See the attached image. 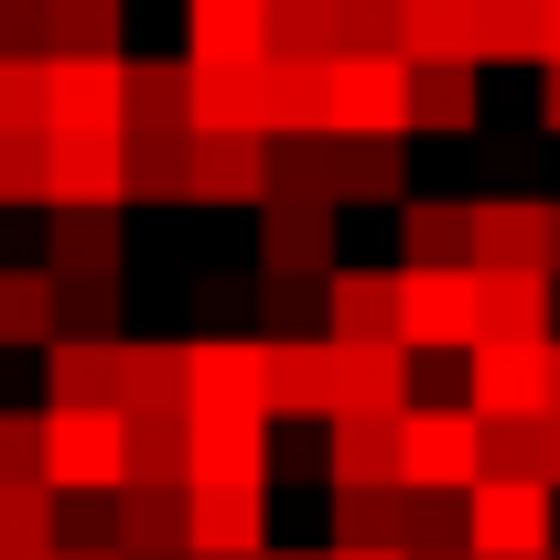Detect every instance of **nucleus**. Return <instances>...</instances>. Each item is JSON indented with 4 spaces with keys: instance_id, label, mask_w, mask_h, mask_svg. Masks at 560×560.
Returning a JSON list of instances; mask_svg holds the SVG:
<instances>
[{
    "instance_id": "1",
    "label": "nucleus",
    "mask_w": 560,
    "mask_h": 560,
    "mask_svg": "<svg viewBox=\"0 0 560 560\" xmlns=\"http://www.w3.org/2000/svg\"><path fill=\"white\" fill-rule=\"evenodd\" d=\"M486 475V420L464 399H410L399 410V486L410 495H475Z\"/></svg>"
},
{
    "instance_id": "2",
    "label": "nucleus",
    "mask_w": 560,
    "mask_h": 560,
    "mask_svg": "<svg viewBox=\"0 0 560 560\" xmlns=\"http://www.w3.org/2000/svg\"><path fill=\"white\" fill-rule=\"evenodd\" d=\"M464 550L475 560H550L560 550V495L539 475H475V495H464Z\"/></svg>"
},
{
    "instance_id": "3",
    "label": "nucleus",
    "mask_w": 560,
    "mask_h": 560,
    "mask_svg": "<svg viewBox=\"0 0 560 560\" xmlns=\"http://www.w3.org/2000/svg\"><path fill=\"white\" fill-rule=\"evenodd\" d=\"M44 486L55 495H119L130 486V420L119 410H44Z\"/></svg>"
},
{
    "instance_id": "4",
    "label": "nucleus",
    "mask_w": 560,
    "mask_h": 560,
    "mask_svg": "<svg viewBox=\"0 0 560 560\" xmlns=\"http://www.w3.org/2000/svg\"><path fill=\"white\" fill-rule=\"evenodd\" d=\"M324 130L335 140H399L410 130V66L399 55H335L324 66Z\"/></svg>"
},
{
    "instance_id": "5",
    "label": "nucleus",
    "mask_w": 560,
    "mask_h": 560,
    "mask_svg": "<svg viewBox=\"0 0 560 560\" xmlns=\"http://www.w3.org/2000/svg\"><path fill=\"white\" fill-rule=\"evenodd\" d=\"M486 302L475 270H399V355H475Z\"/></svg>"
},
{
    "instance_id": "6",
    "label": "nucleus",
    "mask_w": 560,
    "mask_h": 560,
    "mask_svg": "<svg viewBox=\"0 0 560 560\" xmlns=\"http://www.w3.org/2000/svg\"><path fill=\"white\" fill-rule=\"evenodd\" d=\"M130 55H44V140H119Z\"/></svg>"
},
{
    "instance_id": "7",
    "label": "nucleus",
    "mask_w": 560,
    "mask_h": 560,
    "mask_svg": "<svg viewBox=\"0 0 560 560\" xmlns=\"http://www.w3.org/2000/svg\"><path fill=\"white\" fill-rule=\"evenodd\" d=\"M399 410H410V355L324 335V420H399Z\"/></svg>"
},
{
    "instance_id": "8",
    "label": "nucleus",
    "mask_w": 560,
    "mask_h": 560,
    "mask_svg": "<svg viewBox=\"0 0 560 560\" xmlns=\"http://www.w3.org/2000/svg\"><path fill=\"white\" fill-rule=\"evenodd\" d=\"M270 486H184V560H259Z\"/></svg>"
},
{
    "instance_id": "9",
    "label": "nucleus",
    "mask_w": 560,
    "mask_h": 560,
    "mask_svg": "<svg viewBox=\"0 0 560 560\" xmlns=\"http://www.w3.org/2000/svg\"><path fill=\"white\" fill-rule=\"evenodd\" d=\"M44 206L55 215H119L130 206V140H44Z\"/></svg>"
},
{
    "instance_id": "10",
    "label": "nucleus",
    "mask_w": 560,
    "mask_h": 560,
    "mask_svg": "<svg viewBox=\"0 0 560 560\" xmlns=\"http://www.w3.org/2000/svg\"><path fill=\"white\" fill-rule=\"evenodd\" d=\"M464 410L475 420H539L550 410V346H475L464 355Z\"/></svg>"
},
{
    "instance_id": "11",
    "label": "nucleus",
    "mask_w": 560,
    "mask_h": 560,
    "mask_svg": "<svg viewBox=\"0 0 560 560\" xmlns=\"http://www.w3.org/2000/svg\"><path fill=\"white\" fill-rule=\"evenodd\" d=\"M464 270H550V206L539 195L464 206Z\"/></svg>"
},
{
    "instance_id": "12",
    "label": "nucleus",
    "mask_w": 560,
    "mask_h": 560,
    "mask_svg": "<svg viewBox=\"0 0 560 560\" xmlns=\"http://www.w3.org/2000/svg\"><path fill=\"white\" fill-rule=\"evenodd\" d=\"M184 431H195L184 486H270V420L259 410H184Z\"/></svg>"
},
{
    "instance_id": "13",
    "label": "nucleus",
    "mask_w": 560,
    "mask_h": 560,
    "mask_svg": "<svg viewBox=\"0 0 560 560\" xmlns=\"http://www.w3.org/2000/svg\"><path fill=\"white\" fill-rule=\"evenodd\" d=\"M184 410H259L270 420L259 335H195V346H184Z\"/></svg>"
},
{
    "instance_id": "14",
    "label": "nucleus",
    "mask_w": 560,
    "mask_h": 560,
    "mask_svg": "<svg viewBox=\"0 0 560 560\" xmlns=\"http://www.w3.org/2000/svg\"><path fill=\"white\" fill-rule=\"evenodd\" d=\"M184 206H270V140H184Z\"/></svg>"
},
{
    "instance_id": "15",
    "label": "nucleus",
    "mask_w": 560,
    "mask_h": 560,
    "mask_svg": "<svg viewBox=\"0 0 560 560\" xmlns=\"http://www.w3.org/2000/svg\"><path fill=\"white\" fill-rule=\"evenodd\" d=\"M184 66H270V0H184Z\"/></svg>"
},
{
    "instance_id": "16",
    "label": "nucleus",
    "mask_w": 560,
    "mask_h": 560,
    "mask_svg": "<svg viewBox=\"0 0 560 560\" xmlns=\"http://www.w3.org/2000/svg\"><path fill=\"white\" fill-rule=\"evenodd\" d=\"M388 55L399 66H475V0H388Z\"/></svg>"
},
{
    "instance_id": "17",
    "label": "nucleus",
    "mask_w": 560,
    "mask_h": 560,
    "mask_svg": "<svg viewBox=\"0 0 560 560\" xmlns=\"http://www.w3.org/2000/svg\"><path fill=\"white\" fill-rule=\"evenodd\" d=\"M259 270L280 280H335V206H259Z\"/></svg>"
},
{
    "instance_id": "18",
    "label": "nucleus",
    "mask_w": 560,
    "mask_h": 560,
    "mask_svg": "<svg viewBox=\"0 0 560 560\" xmlns=\"http://www.w3.org/2000/svg\"><path fill=\"white\" fill-rule=\"evenodd\" d=\"M324 335L335 346H399V270H335L324 280Z\"/></svg>"
},
{
    "instance_id": "19",
    "label": "nucleus",
    "mask_w": 560,
    "mask_h": 560,
    "mask_svg": "<svg viewBox=\"0 0 560 560\" xmlns=\"http://www.w3.org/2000/svg\"><path fill=\"white\" fill-rule=\"evenodd\" d=\"M248 130L259 140H313L324 130V66L270 55V66H259V97H248Z\"/></svg>"
},
{
    "instance_id": "20",
    "label": "nucleus",
    "mask_w": 560,
    "mask_h": 560,
    "mask_svg": "<svg viewBox=\"0 0 560 560\" xmlns=\"http://www.w3.org/2000/svg\"><path fill=\"white\" fill-rule=\"evenodd\" d=\"M108 550L119 560H184V486H119L108 495Z\"/></svg>"
},
{
    "instance_id": "21",
    "label": "nucleus",
    "mask_w": 560,
    "mask_h": 560,
    "mask_svg": "<svg viewBox=\"0 0 560 560\" xmlns=\"http://www.w3.org/2000/svg\"><path fill=\"white\" fill-rule=\"evenodd\" d=\"M475 302H486L495 346H550V270H475Z\"/></svg>"
},
{
    "instance_id": "22",
    "label": "nucleus",
    "mask_w": 560,
    "mask_h": 560,
    "mask_svg": "<svg viewBox=\"0 0 560 560\" xmlns=\"http://www.w3.org/2000/svg\"><path fill=\"white\" fill-rule=\"evenodd\" d=\"M119 140H184V55H130Z\"/></svg>"
},
{
    "instance_id": "23",
    "label": "nucleus",
    "mask_w": 560,
    "mask_h": 560,
    "mask_svg": "<svg viewBox=\"0 0 560 560\" xmlns=\"http://www.w3.org/2000/svg\"><path fill=\"white\" fill-rule=\"evenodd\" d=\"M44 410H119V346H44Z\"/></svg>"
},
{
    "instance_id": "24",
    "label": "nucleus",
    "mask_w": 560,
    "mask_h": 560,
    "mask_svg": "<svg viewBox=\"0 0 560 560\" xmlns=\"http://www.w3.org/2000/svg\"><path fill=\"white\" fill-rule=\"evenodd\" d=\"M410 130H431V140H475L486 130L475 66H410Z\"/></svg>"
},
{
    "instance_id": "25",
    "label": "nucleus",
    "mask_w": 560,
    "mask_h": 560,
    "mask_svg": "<svg viewBox=\"0 0 560 560\" xmlns=\"http://www.w3.org/2000/svg\"><path fill=\"white\" fill-rule=\"evenodd\" d=\"M151 410H184V346L173 335L130 346L119 335V420H151Z\"/></svg>"
},
{
    "instance_id": "26",
    "label": "nucleus",
    "mask_w": 560,
    "mask_h": 560,
    "mask_svg": "<svg viewBox=\"0 0 560 560\" xmlns=\"http://www.w3.org/2000/svg\"><path fill=\"white\" fill-rule=\"evenodd\" d=\"M324 475L335 486H399V420H324Z\"/></svg>"
},
{
    "instance_id": "27",
    "label": "nucleus",
    "mask_w": 560,
    "mask_h": 560,
    "mask_svg": "<svg viewBox=\"0 0 560 560\" xmlns=\"http://www.w3.org/2000/svg\"><path fill=\"white\" fill-rule=\"evenodd\" d=\"M259 388H270V420H324V335H302V346L259 335Z\"/></svg>"
},
{
    "instance_id": "28",
    "label": "nucleus",
    "mask_w": 560,
    "mask_h": 560,
    "mask_svg": "<svg viewBox=\"0 0 560 560\" xmlns=\"http://www.w3.org/2000/svg\"><path fill=\"white\" fill-rule=\"evenodd\" d=\"M0 346H55V270L44 259H0Z\"/></svg>"
},
{
    "instance_id": "29",
    "label": "nucleus",
    "mask_w": 560,
    "mask_h": 560,
    "mask_svg": "<svg viewBox=\"0 0 560 560\" xmlns=\"http://www.w3.org/2000/svg\"><path fill=\"white\" fill-rule=\"evenodd\" d=\"M324 184H335V206H399V151L324 130Z\"/></svg>"
},
{
    "instance_id": "30",
    "label": "nucleus",
    "mask_w": 560,
    "mask_h": 560,
    "mask_svg": "<svg viewBox=\"0 0 560 560\" xmlns=\"http://www.w3.org/2000/svg\"><path fill=\"white\" fill-rule=\"evenodd\" d=\"M475 66H550V33H539V0H475Z\"/></svg>"
},
{
    "instance_id": "31",
    "label": "nucleus",
    "mask_w": 560,
    "mask_h": 560,
    "mask_svg": "<svg viewBox=\"0 0 560 560\" xmlns=\"http://www.w3.org/2000/svg\"><path fill=\"white\" fill-rule=\"evenodd\" d=\"M119 215H55V237H44V270L55 280H119Z\"/></svg>"
},
{
    "instance_id": "32",
    "label": "nucleus",
    "mask_w": 560,
    "mask_h": 560,
    "mask_svg": "<svg viewBox=\"0 0 560 560\" xmlns=\"http://www.w3.org/2000/svg\"><path fill=\"white\" fill-rule=\"evenodd\" d=\"M399 270H464V206L399 195Z\"/></svg>"
},
{
    "instance_id": "33",
    "label": "nucleus",
    "mask_w": 560,
    "mask_h": 560,
    "mask_svg": "<svg viewBox=\"0 0 560 560\" xmlns=\"http://www.w3.org/2000/svg\"><path fill=\"white\" fill-rule=\"evenodd\" d=\"M410 495L399 486H335V550H399Z\"/></svg>"
},
{
    "instance_id": "34",
    "label": "nucleus",
    "mask_w": 560,
    "mask_h": 560,
    "mask_svg": "<svg viewBox=\"0 0 560 560\" xmlns=\"http://www.w3.org/2000/svg\"><path fill=\"white\" fill-rule=\"evenodd\" d=\"M119 11L130 0H33L44 55H119Z\"/></svg>"
},
{
    "instance_id": "35",
    "label": "nucleus",
    "mask_w": 560,
    "mask_h": 560,
    "mask_svg": "<svg viewBox=\"0 0 560 560\" xmlns=\"http://www.w3.org/2000/svg\"><path fill=\"white\" fill-rule=\"evenodd\" d=\"M184 464H195V431H184V410L130 420V486H184Z\"/></svg>"
},
{
    "instance_id": "36",
    "label": "nucleus",
    "mask_w": 560,
    "mask_h": 560,
    "mask_svg": "<svg viewBox=\"0 0 560 560\" xmlns=\"http://www.w3.org/2000/svg\"><path fill=\"white\" fill-rule=\"evenodd\" d=\"M0 560H55V486H0Z\"/></svg>"
},
{
    "instance_id": "37",
    "label": "nucleus",
    "mask_w": 560,
    "mask_h": 560,
    "mask_svg": "<svg viewBox=\"0 0 560 560\" xmlns=\"http://www.w3.org/2000/svg\"><path fill=\"white\" fill-rule=\"evenodd\" d=\"M55 335L119 346V280H55Z\"/></svg>"
},
{
    "instance_id": "38",
    "label": "nucleus",
    "mask_w": 560,
    "mask_h": 560,
    "mask_svg": "<svg viewBox=\"0 0 560 560\" xmlns=\"http://www.w3.org/2000/svg\"><path fill=\"white\" fill-rule=\"evenodd\" d=\"M270 206H335V184H324V130L313 140H270Z\"/></svg>"
},
{
    "instance_id": "39",
    "label": "nucleus",
    "mask_w": 560,
    "mask_h": 560,
    "mask_svg": "<svg viewBox=\"0 0 560 560\" xmlns=\"http://www.w3.org/2000/svg\"><path fill=\"white\" fill-rule=\"evenodd\" d=\"M259 324H270V346L324 335V280H280V270H259Z\"/></svg>"
},
{
    "instance_id": "40",
    "label": "nucleus",
    "mask_w": 560,
    "mask_h": 560,
    "mask_svg": "<svg viewBox=\"0 0 560 560\" xmlns=\"http://www.w3.org/2000/svg\"><path fill=\"white\" fill-rule=\"evenodd\" d=\"M270 55L335 66V0H270Z\"/></svg>"
},
{
    "instance_id": "41",
    "label": "nucleus",
    "mask_w": 560,
    "mask_h": 560,
    "mask_svg": "<svg viewBox=\"0 0 560 560\" xmlns=\"http://www.w3.org/2000/svg\"><path fill=\"white\" fill-rule=\"evenodd\" d=\"M410 495V486H399ZM464 550V495H410V528H399V560H453Z\"/></svg>"
},
{
    "instance_id": "42",
    "label": "nucleus",
    "mask_w": 560,
    "mask_h": 560,
    "mask_svg": "<svg viewBox=\"0 0 560 560\" xmlns=\"http://www.w3.org/2000/svg\"><path fill=\"white\" fill-rule=\"evenodd\" d=\"M0 140H44V55H0Z\"/></svg>"
},
{
    "instance_id": "43",
    "label": "nucleus",
    "mask_w": 560,
    "mask_h": 560,
    "mask_svg": "<svg viewBox=\"0 0 560 560\" xmlns=\"http://www.w3.org/2000/svg\"><path fill=\"white\" fill-rule=\"evenodd\" d=\"M130 206H184V140H130Z\"/></svg>"
},
{
    "instance_id": "44",
    "label": "nucleus",
    "mask_w": 560,
    "mask_h": 560,
    "mask_svg": "<svg viewBox=\"0 0 560 560\" xmlns=\"http://www.w3.org/2000/svg\"><path fill=\"white\" fill-rule=\"evenodd\" d=\"M0 486H44V410H0Z\"/></svg>"
},
{
    "instance_id": "45",
    "label": "nucleus",
    "mask_w": 560,
    "mask_h": 560,
    "mask_svg": "<svg viewBox=\"0 0 560 560\" xmlns=\"http://www.w3.org/2000/svg\"><path fill=\"white\" fill-rule=\"evenodd\" d=\"M539 420H486V475H539Z\"/></svg>"
},
{
    "instance_id": "46",
    "label": "nucleus",
    "mask_w": 560,
    "mask_h": 560,
    "mask_svg": "<svg viewBox=\"0 0 560 560\" xmlns=\"http://www.w3.org/2000/svg\"><path fill=\"white\" fill-rule=\"evenodd\" d=\"M0 206H44V140H0Z\"/></svg>"
},
{
    "instance_id": "47",
    "label": "nucleus",
    "mask_w": 560,
    "mask_h": 560,
    "mask_svg": "<svg viewBox=\"0 0 560 560\" xmlns=\"http://www.w3.org/2000/svg\"><path fill=\"white\" fill-rule=\"evenodd\" d=\"M539 486H550V495H560V410H550V420H539Z\"/></svg>"
},
{
    "instance_id": "48",
    "label": "nucleus",
    "mask_w": 560,
    "mask_h": 560,
    "mask_svg": "<svg viewBox=\"0 0 560 560\" xmlns=\"http://www.w3.org/2000/svg\"><path fill=\"white\" fill-rule=\"evenodd\" d=\"M539 130L560 140V66H539Z\"/></svg>"
},
{
    "instance_id": "49",
    "label": "nucleus",
    "mask_w": 560,
    "mask_h": 560,
    "mask_svg": "<svg viewBox=\"0 0 560 560\" xmlns=\"http://www.w3.org/2000/svg\"><path fill=\"white\" fill-rule=\"evenodd\" d=\"M539 33H550V66H560V0H539Z\"/></svg>"
},
{
    "instance_id": "50",
    "label": "nucleus",
    "mask_w": 560,
    "mask_h": 560,
    "mask_svg": "<svg viewBox=\"0 0 560 560\" xmlns=\"http://www.w3.org/2000/svg\"><path fill=\"white\" fill-rule=\"evenodd\" d=\"M550 410H560V335H550Z\"/></svg>"
},
{
    "instance_id": "51",
    "label": "nucleus",
    "mask_w": 560,
    "mask_h": 560,
    "mask_svg": "<svg viewBox=\"0 0 560 560\" xmlns=\"http://www.w3.org/2000/svg\"><path fill=\"white\" fill-rule=\"evenodd\" d=\"M324 560H399V550H324Z\"/></svg>"
},
{
    "instance_id": "52",
    "label": "nucleus",
    "mask_w": 560,
    "mask_h": 560,
    "mask_svg": "<svg viewBox=\"0 0 560 560\" xmlns=\"http://www.w3.org/2000/svg\"><path fill=\"white\" fill-rule=\"evenodd\" d=\"M550 280H560V206H550Z\"/></svg>"
},
{
    "instance_id": "53",
    "label": "nucleus",
    "mask_w": 560,
    "mask_h": 560,
    "mask_svg": "<svg viewBox=\"0 0 560 560\" xmlns=\"http://www.w3.org/2000/svg\"><path fill=\"white\" fill-rule=\"evenodd\" d=\"M259 560H324V550H259Z\"/></svg>"
},
{
    "instance_id": "54",
    "label": "nucleus",
    "mask_w": 560,
    "mask_h": 560,
    "mask_svg": "<svg viewBox=\"0 0 560 560\" xmlns=\"http://www.w3.org/2000/svg\"><path fill=\"white\" fill-rule=\"evenodd\" d=\"M55 560H119V550H55Z\"/></svg>"
},
{
    "instance_id": "55",
    "label": "nucleus",
    "mask_w": 560,
    "mask_h": 560,
    "mask_svg": "<svg viewBox=\"0 0 560 560\" xmlns=\"http://www.w3.org/2000/svg\"><path fill=\"white\" fill-rule=\"evenodd\" d=\"M453 560H475V550H453Z\"/></svg>"
},
{
    "instance_id": "56",
    "label": "nucleus",
    "mask_w": 560,
    "mask_h": 560,
    "mask_svg": "<svg viewBox=\"0 0 560 560\" xmlns=\"http://www.w3.org/2000/svg\"><path fill=\"white\" fill-rule=\"evenodd\" d=\"M550 560H560V550H550Z\"/></svg>"
}]
</instances>
